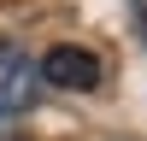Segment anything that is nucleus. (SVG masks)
I'll return each instance as SVG.
<instances>
[{
	"mask_svg": "<svg viewBox=\"0 0 147 141\" xmlns=\"http://www.w3.org/2000/svg\"><path fill=\"white\" fill-rule=\"evenodd\" d=\"M35 77L53 82V88H65V94H94V88H100V77H106V65H100V53H94V47L59 41V47H47V53H41Z\"/></svg>",
	"mask_w": 147,
	"mask_h": 141,
	"instance_id": "f257e3e1",
	"label": "nucleus"
},
{
	"mask_svg": "<svg viewBox=\"0 0 147 141\" xmlns=\"http://www.w3.org/2000/svg\"><path fill=\"white\" fill-rule=\"evenodd\" d=\"M0 141H18V129H12V124H6V117H0Z\"/></svg>",
	"mask_w": 147,
	"mask_h": 141,
	"instance_id": "20e7f679",
	"label": "nucleus"
},
{
	"mask_svg": "<svg viewBox=\"0 0 147 141\" xmlns=\"http://www.w3.org/2000/svg\"><path fill=\"white\" fill-rule=\"evenodd\" d=\"M129 23H136V35H141V47H147V0H129Z\"/></svg>",
	"mask_w": 147,
	"mask_h": 141,
	"instance_id": "7ed1b4c3",
	"label": "nucleus"
},
{
	"mask_svg": "<svg viewBox=\"0 0 147 141\" xmlns=\"http://www.w3.org/2000/svg\"><path fill=\"white\" fill-rule=\"evenodd\" d=\"M35 65L18 41H0V117H18L24 106H35Z\"/></svg>",
	"mask_w": 147,
	"mask_h": 141,
	"instance_id": "f03ea898",
	"label": "nucleus"
}]
</instances>
